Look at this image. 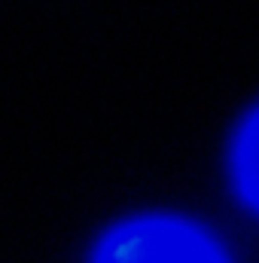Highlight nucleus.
<instances>
[{
  "label": "nucleus",
  "mask_w": 259,
  "mask_h": 263,
  "mask_svg": "<svg viewBox=\"0 0 259 263\" xmlns=\"http://www.w3.org/2000/svg\"><path fill=\"white\" fill-rule=\"evenodd\" d=\"M95 263H223V254L192 223L149 217L113 230Z\"/></svg>",
  "instance_id": "nucleus-1"
},
{
  "label": "nucleus",
  "mask_w": 259,
  "mask_h": 263,
  "mask_svg": "<svg viewBox=\"0 0 259 263\" xmlns=\"http://www.w3.org/2000/svg\"><path fill=\"white\" fill-rule=\"evenodd\" d=\"M235 172H238L241 193L259 208V110L247 120V126H244L241 138H238Z\"/></svg>",
  "instance_id": "nucleus-2"
}]
</instances>
